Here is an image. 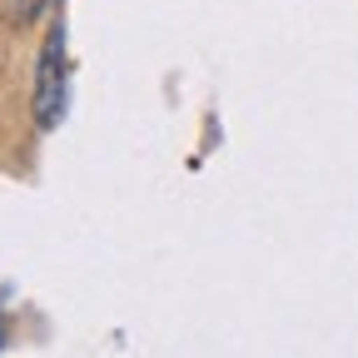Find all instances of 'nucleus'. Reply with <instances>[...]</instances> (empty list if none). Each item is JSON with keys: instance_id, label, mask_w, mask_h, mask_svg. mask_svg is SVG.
I'll return each instance as SVG.
<instances>
[{"instance_id": "2", "label": "nucleus", "mask_w": 358, "mask_h": 358, "mask_svg": "<svg viewBox=\"0 0 358 358\" xmlns=\"http://www.w3.org/2000/svg\"><path fill=\"white\" fill-rule=\"evenodd\" d=\"M45 0H10V20H35Z\"/></svg>"}, {"instance_id": "1", "label": "nucleus", "mask_w": 358, "mask_h": 358, "mask_svg": "<svg viewBox=\"0 0 358 358\" xmlns=\"http://www.w3.org/2000/svg\"><path fill=\"white\" fill-rule=\"evenodd\" d=\"M65 30L50 25L45 35V50H40V70H35V120L40 129H55L65 115Z\"/></svg>"}]
</instances>
